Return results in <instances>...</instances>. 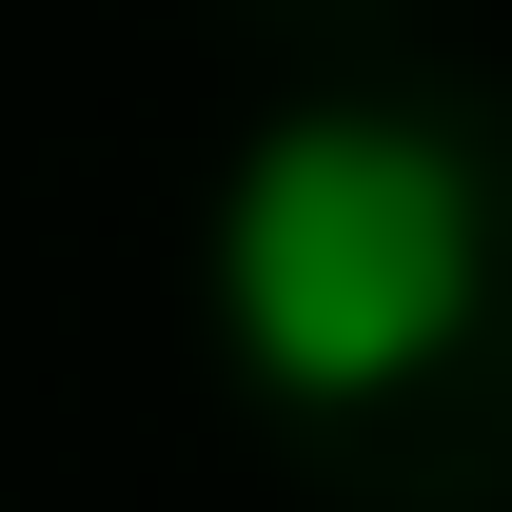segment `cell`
Listing matches in <instances>:
<instances>
[{"label":"cell","mask_w":512,"mask_h":512,"mask_svg":"<svg viewBox=\"0 0 512 512\" xmlns=\"http://www.w3.org/2000/svg\"><path fill=\"white\" fill-rule=\"evenodd\" d=\"M473 276H493V217H473V158L394 99H296L217 178V335H237L276 394H394L473 335Z\"/></svg>","instance_id":"1"}]
</instances>
